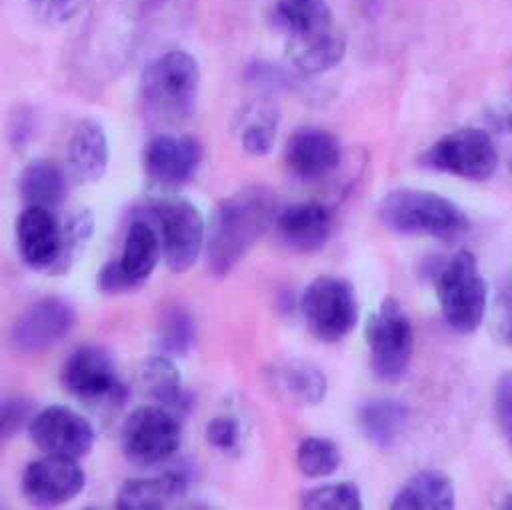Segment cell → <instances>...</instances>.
Returning a JSON list of instances; mask_svg holds the SVG:
<instances>
[{
  "label": "cell",
  "mask_w": 512,
  "mask_h": 510,
  "mask_svg": "<svg viewBox=\"0 0 512 510\" xmlns=\"http://www.w3.org/2000/svg\"><path fill=\"white\" fill-rule=\"evenodd\" d=\"M274 384L294 402L314 406L326 396L328 382L324 372L306 360H286L274 368Z\"/></svg>",
  "instance_id": "obj_27"
},
{
  "label": "cell",
  "mask_w": 512,
  "mask_h": 510,
  "mask_svg": "<svg viewBox=\"0 0 512 510\" xmlns=\"http://www.w3.org/2000/svg\"><path fill=\"white\" fill-rule=\"evenodd\" d=\"M16 242L22 260L30 268L50 272L62 242V226L58 224L54 210L26 206L16 220Z\"/></svg>",
  "instance_id": "obj_18"
},
{
  "label": "cell",
  "mask_w": 512,
  "mask_h": 510,
  "mask_svg": "<svg viewBox=\"0 0 512 510\" xmlns=\"http://www.w3.org/2000/svg\"><path fill=\"white\" fill-rule=\"evenodd\" d=\"M424 164L464 180H488L498 166L496 144L486 130L458 128L436 140L424 154Z\"/></svg>",
  "instance_id": "obj_8"
},
{
  "label": "cell",
  "mask_w": 512,
  "mask_h": 510,
  "mask_svg": "<svg viewBox=\"0 0 512 510\" xmlns=\"http://www.w3.org/2000/svg\"><path fill=\"white\" fill-rule=\"evenodd\" d=\"M68 174L50 160H34L20 174V196L26 206L58 208L66 198Z\"/></svg>",
  "instance_id": "obj_26"
},
{
  "label": "cell",
  "mask_w": 512,
  "mask_h": 510,
  "mask_svg": "<svg viewBox=\"0 0 512 510\" xmlns=\"http://www.w3.org/2000/svg\"><path fill=\"white\" fill-rule=\"evenodd\" d=\"M94 232V216L90 210L82 208L74 216L68 218V222L62 226V242H60V252L50 268V274H64L78 254L84 250V246L90 242Z\"/></svg>",
  "instance_id": "obj_31"
},
{
  "label": "cell",
  "mask_w": 512,
  "mask_h": 510,
  "mask_svg": "<svg viewBox=\"0 0 512 510\" xmlns=\"http://www.w3.org/2000/svg\"><path fill=\"white\" fill-rule=\"evenodd\" d=\"M32 12L46 24H64L72 20L86 0H28Z\"/></svg>",
  "instance_id": "obj_35"
},
{
  "label": "cell",
  "mask_w": 512,
  "mask_h": 510,
  "mask_svg": "<svg viewBox=\"0 0 512 510\" xmlns=\"http://www.w3.org/2000/svg\"><path fill=\"white\" fill-rule=\"evenodd\" d=\"M194 480V468L186 460L168 466L156 478L126 480L116 494L120 510H162L174 500L184 498Z\"/></svg>",
  "instance_id": "obj_17"
},
{
  "label": "cell",
  "mask_w": 512,
  "mask_h": 510,
  "mask_svg": "<svg viewBox=\"0 0 512 510\" xmlns=\"http://www.w3.org/2000/svg\"><path fill=\"white\" fill-rule=\"evenodd\" d=\"M28 432L44 454L76 460L86 456L94 446L92 424L66 406H48L36 412L28 424Z\"/></svg>",
  "instance_id": "obj_11"
},
{
  "label": "cell",
  "mask_w": 512,
  "mask_h": 510,
  "mask_svg": "<svg viewBox=\"0 0 512 510\" xmlns=\"http://www.w3.org/2000/svg\"><path fill=\"white\" fill-rule=\"evenodd\" d=\"M274 20L286 40L306 38L334 28L326 0H276Z\"/></svg>",
  "instance_id": "obj_25"
},
{
  "label": "cell",
  "mask_w": 512,
  "mask_h": 510,
  "mask_svg": "<svg viewBox=\"0 0 512 510\" xmlns=\"http://www.w3.org/2000/svg\"><path fill=\"white\" fill-rule=\"evenodd\" d=\"M508 170H510V174H512V152L508 154Z\"/></svg>",
  "instance_id": "obj_43"
},
{
  "label": "cell",
  "mask_w": 512,
  "mask_h": 510,
  "mask_svg": "<svg viewBox=\"0 0 512 510\" xmlns=\"http://www.w3.org/2000/svg\"><path fill=\"white\" fill-rule=\"evenodd\" d=\"M408 422V408L394 398H370L358 408L362 436L376 448L396 444Z\"/></svg>",
  "instance_id": "obj_24"
},
{
  "label": "cell",
  "mask_w": 512,
  "mask_h": 510,
  "mask_svg": "<svg viewBox=\"0 0 512 510\" xmlns=\"http://www.w3.org/2000/svg\"><path fill=\"white\" fill-rule=\"evenodd\" d=\"M296 464L304 476L324 478L338 470L340 450L328 438L308 436L296 448Z\"/></svg>",
  "instance_id": "obj_30"
},
{
  "label": "cell",
  "mask_w": 512,
  "mask_h": 510,
  "mask_svg": "<svg viewBox=\"0 0 512 510\" xmlns=\"http://www.w3.org/2000/svg\"><path fill=\"white\" fill-rule=\"evenodd\" d=\"M454 506L452 480L438 470H420L394 494V510H448Z\"/></svg>",
  "instance_id": "obj_21"
},
{
  "label": "cell",
  "mask_w": 512,
  "mask_h": 510,
  "mask_svg": "<svg viewBox=\"0 0 512 510\" xmlns=\"http://www.w3.org/2000/svg\"><path fill=\"white\" fill-rule=\"evenodd\" d=\"M248 80L262 90H282L290 84V74L270 62H254L248 68Z\"/></svg>",
  "instance_id": "obj_37"
},
{
  "label": "cell",
  "mask_w": 512,
  "mask_h": 510,
  "mask_svg": "<svg viewBox=\"0 0 512 510\" xmlns=\"http://www.w3.org/2000/svg\"><path fill=\"white\" fill-rule=\"evenodd\" d=\"M346 52V40L334 26L326 32L286 40V56L290 64L302 74H322L334 68Z\"/></svg>",
  "instance_id": "obj_22"
},
{
  "label": "cell",
  "mask_w": 512,
  "mask_h": 510,
  "mask_svg": "<svg viewBox=\"0 0 512 510\" xmlns=\"http://www.w3.org/2000/svg\"><path fill=\"white\" fill-rule=\"evenodd\" d=\"M280 242L300 254L318 252L326 246L334 230V212L320 202L290 204L274 220Z\"/></svg>",
  "instance_id": "obj_16"
},
{
  "label": "cell",
  "mask_w": 512,
  "mask_h": 510,
  "mask_svg": "<svg viewBox=\"0 0 512 510\" xmlns=\"http://www.w3.org/2000/svg\"><path fill=\"white\" fill-rule=\"evenodd\" d=\"M202 158L200 144L188 134L160 132L144 146L146 176L164 190L182 188L198 170Z\"/></svg>",
  "instance_id": "obj_12"
},
{
  "label": "cell",
  "mask_w": 512,
  "mask_h": 510,
  "mask_svg": "<svg viewBox=\"0 0 512 510\" xmlns=\"http://www.w3.org/2000/svg\"><path fill=\"white\" fill-rule=\"evenodd\" d=\"M302 506L308 510H360L362 496L354 482L324 484L304 492Z\"/></svg>",
  "instance_id": "obj_32"
},
{
  "label": "cell",
  "mask_w": 512,
  "mask_h": 510,
  "mask_svg": "<svg viewBox=\"0 0 512 510\" xmlns=\"http://www.w3.org/2000/svg\"><path fill=\"white\" fill-rule=\"evenodd\" d=\"M196 340V322L180 304H166L158 316L156 346L170 358L186 356Z\"/></svg>",
  "instance_id": "obj_28"
},
{
  "label": "cell",
  "mask_w": 512,
  "mask_h": 510,
  "mask_svg": "<svg viewBox=\"0 0 512 510\" xmlns=\"http://www.w3.org/2000/svg\"><path fill=\"white\" fill-rule=\"evenodd\" d=\"M98 288L106 294H120V292H126L130 290L122 270H120V264L118 260H110L106 262L100 272H98Z\"/></svg>",
  "instance_id": "obj_38"
},
{
  "label": "cell",
  "mask_w": 512,
  "mask_h": 510,
  "mask_svg": "<svg viewBox=\"0 0 512 510\" xmlns=\"http://www.w3.org/2000/svg\"><path fill=\"white\" fill-rule=\"evenodd\" d=\"M492 124L500 132L512 134V96L496 112H492Z\"/></svg>",
  "instance_id": "obj_41"
},
{
  "label": "cell",
  "mask_w": 512,
  "mask_h": 510,
  "mask_svg": "<svg viewBox=\"0 0 512 510\" xmlns=\"http://www.w3.org/2000/svg\"><path fill=\"white\" fill-rule=\"evenodd\" d=\"M200 86L198 64L184 50H168L152 58L140 76V96L148 114L178 124L192 116Z\"/></svg>",
  "instance_id": "obj_3"
},
{
  "label": "cell",
  "mask_w": 512,
  "mask_h": 510,
  "mask_svg": "<svg viewBox=\"0 0 512 510\" xmlns=\"http://www.w3.org/2000/svg\"><path fill=\"white\" fill-rule=\"evenodd\" d=\"M206 440L220 452H234L242 440V426L234 416H216L206 424Z\"/></svg>",
  "instance_id": "obj_34"
},
{
  "label": "cell",
  "mask_w": 512,
  "mask_h": 510,
  "mask_svg": "<svg viewBox=\"0 0 512 510\" xmlns=\"http://www.w3.org/2000/svg\"><path fill=\"white\" fill-rule=\"evenodd\" d=\"M366 342L370 364L378 378L396 382L406 374L414 352V330L394 298L382 300L378 310L368 318Z\"/></svg>",
  "instance_id": "obj_6"
},
{
  "label": "cell",
  "mask_w": 512,
  "mask_h": 510,
  "mask_svg": "<svg viewBox=\"0 0 512 510\" xmlns=\"http://www.w3.org/2000/svg\"><path fill=\"white\" fill-rule=\"evenodd\" d=\"M494 412L500 430L512 446V370L500 374L494 386Z\"/></svg>",
  "instance_id": "obj_36"
},
{
  "label": "cell",
  "mask_w": 512,
  "mask_h": 510,
  "mask_svg": "<svg viewBox=\"0 0 512 510\" xmlns=\"http://www.w3.org/2000/svg\"><path fill=\"white\" fill-rule=\"evenodd\" d=\"M142 382L152 400L176 414L180 420L190 412L194 398L192 394L182 390L180 372L170 356L156 354L148 358L142 366Z\"/></svg>",
  "instance_id": "obj_23"
},
{
  "label": "cell",
  "mask_w": 512,
  "mask_h": 510,
  "mask_svg": "<svg viewBox=\"0 0 512 510\" xmlns=\"http://www.w3.org/2000/svg\"><path fill=\"white\" fill-rule=\"evenodd\" d=\"M378 220L396 234L442 240H454L470 228L468 216L456 202L420 188L390 190L378 204Z\"/></svg>",
  "instance_id": "obj_2"
},
{
  "label": "cell",
  "mask_w": 512,
  "mask_h": 510,
  "mask_svg": "<svg viewBox=\"0 0 512 510\" xmlns=\"http://www.w3.org/2000/svg\"><path fill=\"white\" fill-rule=\"evenodd\" d=\"M278 116L272 106L258 104L244 114L240 124V144L252 156H266L276 140Z\"/></svg>",
  "instance_id": "obj_29"
},
{
  "label": "cell",
  "mask_w": 512,
  "mask_h": 510,
  "mask_svg": "<svg viewBox=\"0 0 512 510\" xmlns=\"http://www.w3.org/2000/svg\"><path fill=\"white\" fill-rule=\"evenodd\" d=\"M86 484L74 458L46 454L30 462L22 474V492L36 506H58L74 500Z\"/></svg>",
  "instance_id": "obj_14"
},
{
  "label": "cell",
  "mask_w": 512,
  "mask_h": 510,
  "mask_svg": "<svg viewBox=\"0 0 512 510\" xmlns=\"http://www.w3.org/2000/svg\"><path fill=\"white\" fill-rule=\"evenodd\" d=\"M504 508H512V492L506 496V500H504Z\"/></svg>",
  "instance_id": "obj_42"
},
{
  "label": "cell",
  "mask_w": 512,
  "mask_h": 510,
  "mask_svg": "<svg viewBox=\"0 0 512 510\" xmlns=\"http://www.w3.org/2000/svg\"><path fill=\"white\" fill-rule=\"evenodd\" d=\"M498 304L502 312V334L506 342L512 346V272L504 280L500 294H498Z\"/></svg>",
  "instance_id": "obj_39"
},
{
  "label": "cell",
  "mask_w": 512,
  "mask_h": 510,
  "mask_svg": "<svg viewBox=\"0 0 512 510\" xmlns=\"http://www.w3.org/2000/svg\"><path fill=\"white\" fill-rule=\"evenodd\" d=\"M182 440V420L160 404H146L130 412L120 430V448L136 466L168 462Z\"/></svg>",
  "instance_id": "obj_5"
},
{
  "label": "cell",
  "mask_w": 512,
  "mask_h": 510,
  "mask_svg": "<svg viewBox=\"0 0 512 510\" xmlns=\"http://www.w3.org/2000/svg\"><path fill=\"white\" fill-rule=\"evenodd\" d=\"M284 160L292 176L306 182L320 180L338 168L342 148L336 136L328 130L306 126L290 134Z\"/></svg>",
  "instance_id": "obj_15"
},
{
  "label": "cell",
  "mask_w": 512,
  "mask_h": 510,
  "mask_svg": "<svg viewBox=\"0 0 512 510\" xmlns=\"http://www.w3.org/2000/svg\"><path fill=\"white\" fill-rule=\"evenodd\" d=\"M160 252H162V246H160L156 228L144 218L132 220L124 236L122 256L118 258L120 270L130 290L138 288L148 280V276L156 268Z\"/></svg>",
  "instance_id": "obj_20"
},
{
  "label": "cell",
  "mask_w": 512,
  "mask_h": 510,
  "mask_svg": "<svg viewBox=\"0 0 512 510\" xmlns=\"http://www.w3.org/2000/svg\"><path fill=\"white\" fill-rule=\"evenodd\" d=\"M436 296L444 320L456 332L470 334L482 324L488 288L470 250H460L438 268Z\"/></svg>",
  "instance_id": "obj_4"
},
{
  "label": "cell",
  "mask_w": 512,
  "mask_h": 510,
  "mask_svg": "<svg viewBox=\"0 0 512 510\" xmlns=\"http://www.w3.org/2000/svg\"><path fill=\"white\" fill-rule=\"evenodd\" d=\"M276 214V196L264 186H248L224 198L212 216L206 242L210 272H230L274 224Z\"/></svg>",
  "instance_id": "obj_1"
},
{
  "label": "cell",
  "mask_w": 512,
  "mask_h": 510,
  "mask_svg": "<svg viewBox=\"0 0 512 510\" xmlns=\"http://www.w3.org/2000/svg\"><path fill=\"white\" fill-rule=\"evenodd\" d=\"M110 160L104 128L94 120H80L66 144V174L74 184L98 182Z\"/></svg>",
  "instance_id": "obj_19"
},
{
  "label": "cell",
  "mask_w": 512,
  "mask_h": 510,
  "mask_svg": "<svg viewBox=\"0 0 512 510\" xmlns=\"http://www.w3.org/2000/svg\"><path fill=\"white\" fill-rule=\"evenodd\" d=\"M32 118L28 112H22L18 114V118L12 122V128H10V138L16 146H22L24 142H28V134L32 132Z\"/></svg>",
  "instance_id": "obj_40"
},
{
  "label": "cell",
  "mask_w": 512,
  "mask_h": 510,
  "mask_svg": "<svg viewBox=\"0 0 512 510\" xmlns=\"http://www.w3.org/2000/svg\"><path fill=\"white\" fill-rule=\"evenodd\" d=\"M72 324L74 310L64 298L42 296L16 318L10 340L20 352H42L60 342Z\"/></svg>",
  "instance_id": "obj_13"
},
{
  "label": "cell",
  "mask_w": 512,
  "mask_h": 510,
  "mask_svg": "<svg viewBox=\"0 0 512 510\" xmlns=\"http://www.w3.org/2000/svg\"><path fill=\"white\" fill-rule=\"evenodd\" d=\"M158 224L164 260L172 272L190 270L202 250L204 222L198 208L188 200H160L150 206Z\"/></svg>",
  "instance_id": "obj_9"
},
{
  "label": "cell",
  "mask_w": 512,
  "mask_h": 510,
  "mask_svg": "<svg viewBox=\"0 0 512 510\" xmlns=\"http://www.w3.org/2000/svg\"><path fill=\"white\" fill-rule=\"evenodd\" d=\"M308 330L322 342L346 338L358 320V302L350 282L338 276L314 278L300 300Z\"/></svg>",
  "instance_id": "obj_7"
},
{
  "label": "cell",
  "mask_w": 512,
  "mask_h": 510,
  "mask_svg": "<svg viewBox=\"0 0 512 510\" xmlns=\"http://www.w3.org/2000/svg\"><path fill=\"white\" fill-rule=\"evenodd\" d=\"M60 382L82 402L120 404L126 400V386L118 380L112 358L96 346L76 348L62 366Z\"/></svg>",
  "instance_id": "obj_10"
},
{
  "label": "cell",
  "mask_w": 512,
  "mask_h": 510,
  "mask_svg": "<svg viewBox=\"0 0 512 510\" xmlns=\"http://www.w3.org/2000/svg\"><path fill=\"white\" fill-rule=\"evenodd\" d=\"M34 414V404L28 398L0 400V446L30 424Z\"/></svg>",
  "instance_id": "obj_33"
}]
</instances>
